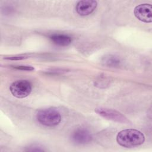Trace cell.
Returning <instances> with one entry per match:
<instances>
[{
	"label": "cell",
	"instance_id": "obj_11",
	"mask_svg": "<svg viewBox=\"0 0 152 152\" xmlns=\"http://www.w3.org/2000/svg\"><path fill=\"white\" fill-rule=\"evenodd\" d=\"M28 57L24 56H9V57H5L4 59H8V60H21L27 58Z\"/></svg>",
	"mask_w": 152,
	"mask_h": 152
},
{
	"label": "cell",
	"instance_id": "obj_2",
	"mask_svg": "<svg viewBox=\"0 0 152 152\" xmlns=\"http://www.w3.org/2000/svg\"><path fill=\"white\" fill-rule=\"evenodd\" d=\"M36 119L39 123L47 126H54L58 125L61 121L60 113L52 108L43 109L36 113Z\"/></svg>",
	"mask_w": 152,
	"mask_h": 152
},
{
	"label": "cell",
	"instance_id": "obj_3",
	"mask_svg": "<svg viewBox=\"0 0 152 152\" xmlns=\"http://www.w3.org/2000/svg\"><path fill=\"white\" fill-rule=\"evenodd\" d=\"M11 94L17 98H24L28 96L31 91V85L27 80H17L10 86Z\"/></svg>",
	"mask_w": 152,
	"mask_h": 152
},
{
	"label": "cell",
	"instance_id": "obj_6",
	"mask_svg": "<svg viewBox=\"0 0 152 152\" xmlns=\"http://www.w3.org/2000/svg\"><path fill=\"white\" fill-rule=\"evenodd\" d=\"M72 141L77 144H86L90 143L93 137L91 132L84 128L76 129L71 134Z\"/></svg>",
	"mask_w": 152,
	"mask_h": 152
},
{
	"label": "cell",
	"instance_id": "obj_8",
	"mask_svg": "<svg viewBox=\"0 0 152 152\" xmlns=\"http://www.w3.org/2000/svg\"><path fill=\"white\" fill-rule=\"evenodd\" d=\"M52 42L56 45L66 46L69 45L71 42V37L65 34H53L50 37Z\"/></svg>",
	"mask_w": 152,
	"mask_h": 152
},
{
	"label": "cell",
	"instance_id": "obj_1",
	"mask_svg": "<svg viewBox=\"0 0 152 152\" xmlns=\"http://www.w3.org/2000/svg\"><path fill=\"white\" fill-rule=\"evenodd\" d=\"M144 135L140 131L134 129L122 130L117 134L116 141L122 147L131 148L143 144Z\"/></svg>",
	"mask_w": 152,
	"mask_h": 152
},
{
	"label": "cell",
	"instance_id": "obj_9",
	"mask_svg": "<svg viewBox=\"0 0 152 152\" xmlns=\"http://www.w3.org/2000/svg\"><path fill=\"white\" fill-rule=\"evenodd\" d=\"M102 62L106 66L110 67H115L119 65L121 61L117 56L109 55L104 56L103 58Z\"/></svg>",
	"mask_w": 152,
	"mask_h": 152
},
{
	"label": "cell",
	"instance_id": "obj_7",
	"mask_svg": "<svg viewBox=\"0 0 152 152\" xmlns=\"http://www.w3.org/2000/svg\"><path fill=\"white\" fill-rule=\"evenodd\" d=\"M97 2L93 0H83L78 2L75 10L81 16H86L91 14L96 9Z\"/></svg>",
	"mask_w": 152,
	"mask_h": 152
},
{
	"label": "cell",
	"instance_id": "obj_12",
	"mask_svg": "<svg viewBox=\"0 0 152 152\" xmlns=\"http://www.w3.org/2000/svg\"><path fill=\"white\" fill-rule=\"evenodd\" d=\"M27 151H44V150L43 148H41V147H39V146H36V145H33L31 147H29V148L28 150H27Z\"/></svg>",
	"mask_w": 152,
	"mask_h": 152
},
{
	"label": "cell",
	"instance_id": "obj_5",
	"mask_svg": "<svg viewBox=\"0 0 152 152\" xmlns=\"http://www.w3.org/2000/svg\"><path fill=\"white\" fill-rule=\"evenodd\" d=\"M134 14L137 18L144 23L152 21V7L151 4H142L136 6Z\"/></svg>",
	"mask_w": 152,
	"mask_h": 152
},
{
	"label": "cell",
	"instance_id": "obj_4",
	"mask_svg": "<svg viewBox=\"0 0 152 152\" xmlns=\"http://www.w3.org/2000/svg\"><path fill=\"white\" fill-rule=\"evenodd\" d=\"M95 112L100 116L112 121L122 124H128L129 122V121L125 116L115 110L100 107L96 109Z\"/></svg>",
	"mask_w": 152,
	"mask_h": 152
},
{
	"label": "cell",
	"instance_id": "obj_10",
	"mask_svg": "<svg viewBox=\"0 0 152 152\" xmlns=\"http://www.w3.org/2000/svg\"><path fill=\"white\" fill-rule=\"evenodd\" d=\"M14 68L20 70H24V71H33L34 68L31 66H26V65H18V66H14Z\"/></svg>",
	"mask_w": 152,
	"mask_h": 152
}]
</instances>
